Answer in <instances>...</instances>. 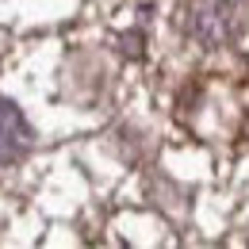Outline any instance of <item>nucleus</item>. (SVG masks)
I'll return each mask as SVG.
<instances>
[{
    "label": "nucleus",
    "mask_w": 249,
    "mask_h": 249,
    "mask_svg": "<svg viewBox=\"0 0 249 249\" xmlns=\"http://www.w3.org/2000/svg\"><path fill=\"white\" fill-rule=\"evenodd\" d=\"M31 150V126L23 119V111L0 96V165H12Z\"/></svg>",
    "instance_id": "f03ea898"
},
{
    "label": "nucleus",
    "mask_w": 249,
    "mask_h": 249,
    "mask_svg": "<svg viewBox=\"0 0 249 249\" xmlns=\"http://www.w3.org/2000/svg\"><path fill=\"white\" fill-rule=\"evenodd\" d=\"M184 27L203 46H222L238 31V4L234 0H188Z\"/></svg>",
    "instance_id": "f257e3e1"
}]
</instances>
